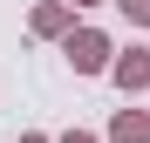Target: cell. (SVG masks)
<instances>
[{
    "mask_svg": "<svg viewBox=\"0 0 150 143\" xmlns=\"http://www.w3.org/2000/svg\"><path fill=\"white\" fill-rule=\"evenodd\" d=\"M62 55H68V68H75V75H109V61H116V41H109L103 27H75V34L62 41Z\"/></svg>",
    "mask_w": 150,
    "mask_h": 143,
    "instance_id": "6da1fadb",
    "label": "cell"
},
{
    "mask_svg": "<svg viewBox=\"0 0 150 143\" xmlns=\"http://www.w3.org/2000/svg\"><path fill=\"white\" fill-rule=\"evenodd\" d=\"M109 82H116L123 95H143V89H150V48H116Z\"/></svg>",
    "mask_w": 150,
    "mask_h": 143,
    "instance_id": "7a4b0ae2",
    "label": "cell"
},
{
    "mask_svg": "<svg viewBox=\"0 0 150 143\" xmlns=\"http://www.w3.org/2000/svg\"><path fill=\"white\" fill-rule=\"evenodd\" d=\"M28 27H34L41 41H68V34H75V7H68V0H41V7L28 14Z\"/></svg>",
    "mask_w": 150,
    "mask_h": 143,
    "instance_id": "3957f363",
    "label": "cell"
},
{
    "mask_svg": "<svg viewBox=\"0 0 150 143\" xmlns=\"http://www.w3.org/2000/svg\"><path fill=\"white\" fill-rule=\"evenodd\" d=\"M109 143H150V109H116L109 116Z\"/></svg>",
    "mask_w": 150,
    "mask_h": 143,
    "instance_id": "277c9868",
    "label": "cell"
},
{
    "mask_svg": "<svg viewBox=\"0 0 150 143\" xmlns=\"http://www.w3.org/2000/svg\"><path fill=\"white\" fill-rule=\"evenodd\" d=\"M116 7H123V14H130V20H137V27H150V0H116Z\"/></svg>",
    "mask_w": 150,
    "mask_h": 143,
    "instance_id": "5b68a950",
    "label": "cell"
},
{
    "mask_svg": "<svg viewBox=\"0 0 150 143\" xmlns=\"http://www.w3.org/2000/svg\"><path fill=\"white\" fill-rule=\"evenodd\" d=\"M62 143H103V136H89V130H68V136H62Z\"/></svg>",
    "mask_w": 150,
    "mask_h": 143,
    "instance_id": "8992f818",
    "label": "cell"
},
{
    "mask_svg": "<svg viewBox=\"0 0 150 143\" xmlns=\"http://www.w3.org/2000/svg\"><path fill=\"white\" fill-rule=\"evenodd\" d=\"M21 143H48V136H41V130H28V136H21Z\"/></svg>",
    "mask_w": 150,
    "mask_h": 143,
    "instance_id": "52a82bcc",
    "label": "cell"
},
{
    "mask_svg": "<svg viewBox=\"0 0 150 143\" xmlns=\"http://www.w3.org/2000/svg\"><path fill=\"white\" fill-rule=\"evenodd\" d=\"M68 7H103V0H68Z\"/></svg>",
    "mask_w": 150,
    "mask_h": 143,
    "instance_id": "ba28073f",
    "label": "cell"
}]
</instances>
